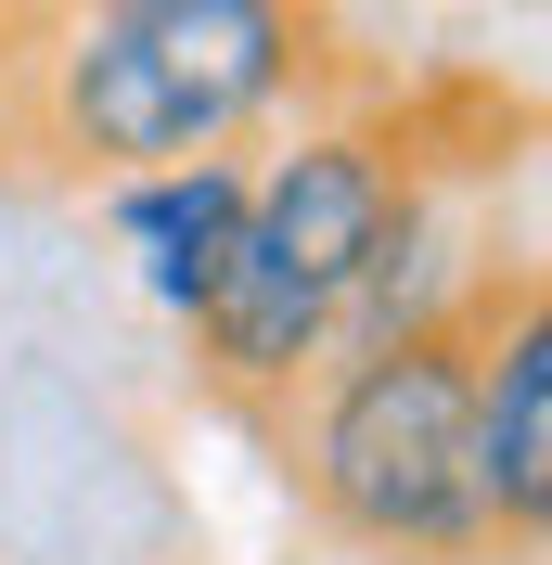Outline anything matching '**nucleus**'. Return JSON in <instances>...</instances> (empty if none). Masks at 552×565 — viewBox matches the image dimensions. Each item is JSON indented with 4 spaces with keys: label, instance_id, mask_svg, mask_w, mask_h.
Wrapping results in <instances>:
<instances>
[{
    "label": "nucleus",
    "instance_id": "f257e3e1",
    "mask_svg": "<svg viewBox=\"0 0 552 565\" xmlns=\"http://www.w3.org/2000/svg\"><path fill=\"white\" fill-rule=\"evenodd\" d=\"M309 65L296 0H65L39 52V141L104 180L232 154Z\"/></svg>",
    "mask_w": 552,
    "mask_h": 565
},
{
    "label": "nucleus",
    "instance_id": "f03ea898",
    "mask_svg": "<svg viewBox=\"0 0 552 565\" xmlns=\"http://www.w3.org/2000/svg\"><path fill=\"white\" fill-rule=\"evenodd\" d=\"M412 218V168L385 129H309L296 154L244 180V232H232V270H219L193 348L232 398H283L309 386L321 348H335L347 296L373 282L385 232Z\"/></svg>",
    "mask_w": 552,
    "mask_h": 565
},
{
    "label": "nucleus",
    "instance_id": "7ed1b4c3",
    "mask_svg": "<svg viewBox=\"0 0 552 565\" xmlns=\"http://www.w3.org/2000/svg\"><path fill=\"white\" fill-rule=\"evenodd\" d=\"M463 398H476V296L424 334H385V348L321 373L296 462H309V501L360 553H399V565L488 553L476 489H463Z\"/></svg>",
    "mask_w": 552,
    "mask_h": 565
},
{
    "label": "nucleus",
    "instance_id": "20e7f679",
    "mask_svg": "<svg viewBox=\"0 0 552 565\" xmlns=\"http://www.w3.org/2000/svg\"><path fill=\"white\" fill-rule=\"evenodd\" d=\"M463 489L476 527L540 553L552 527V309L540 282H476V398H463Z\"/></svg>",
    "mask_w": 552,
    "mask_h": 565
},
{
    "label": "nucleus",
    "instance_id": "39448f33",
    "mask_svg": "<svg viewBox=\"0 0 552 565\" xmlns=\"http://www.w3.org/2000/svg\"><path fill=\"white\" fill-rule=\"evenodd\" d=\"M232 232H244V168H232V154L116 180V245H129L141 296H155L168 321H206L219 270H232Z\"/></svg>",
    "mask_w": 552,
    "mask_h": 565
}]
</instances>
